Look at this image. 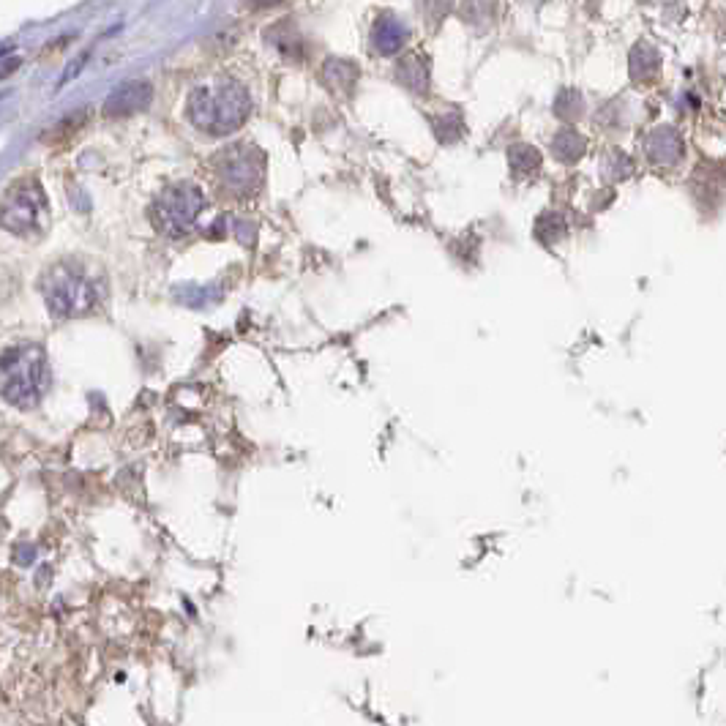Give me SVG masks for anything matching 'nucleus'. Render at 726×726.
<instances>
[{
  "mask_svg": "<svg viewBox=\"0 0 726 726\" xmlns=\"http://www.w3.org/2000/svg\"><path fill=\"white\" fill-rule=\"evenodd\" d=\"M606 172L612 178H626L628 172H631V159H628L626 153H612V164H606Z\"/></svg>",
  "mask_w": 726,
  "mask_h": 726,
  "instance_id": "nucleus-17",
  "label": "nucleus"
},
{
  "mask_svg": "<svg viewBox=\"0 0 726 726\" xmlns=\"http://www.w3.org/2000/svg\"><path fill=\"white\" fill-rule=\"evenodd\" d=\"M407 39H410L407 25H404L402 20H396L394 14L377 17L372 31V41H374V50L380 52V55H396V52L402 50Z\"/></svg>",
  "mask_w": 726,
  "mask_h": 726,
  "instance_id": "nucleus-9",
  "label": "nucleus"
},
{
  "mask_svg": "<svg viewBox=\"0 0 726 726\" xmlns=\"http://www.w3.org/2000/svg\"><path fill=\"white\" fill-rule=\"evenodd\" d=\"M582 107H585L582 93L574 91V88H565V91H560V96L555 101V115L560 121H576L582 115Z\"/></svg>",
  "mask_w": 726,
  "mask_h": 726,
  "instance_id": "nucleus-16",
  "label": "nucleus"
},
{
  "mask_svg": "<svg viewBox=\"0 0 726 726\" xmlns=\"http://www.w3.org/2000/svg\"><path fill=\"white\" fill-rule=\"evenodd\" d=\"M41 295L55 317H82L99 301L91 276L71 263L52 265L41 276Z\"/></svg>",
  "mask_w": 726,
  "mask_h": 726,
  "instance_id": "nucleus-3",
  "label": "nucleus"
},
{
  "mask_svg": "<svg viewBox=\"0 0 726 726\" xmlns=\"http://www.w3.org/2000/svg\"><path fill=\"white\" fill-rule=\"evenodd\" d=\"M508 167L516 178H530L541 170V153L535 151L533 145H514L508 151Z\"/></svg>",
  "mask_w": 726,
  "mask_h": 726,
  "instance_id": "nucleus-13",
  "label": "nucleus"
},
{
  "mask_svg": "<svg viewBox=\"0 0 726 726\" xmlns=\"http://www.w3.org/2000/svg\"><path fill=\"white\" fill-rule=\"evenodd\" d=\"M50 385V366L39 344L9 347L0 355V396L20 410H31L41 402Z\"/></svg>",
  "mask_w": 726,
  "mask_h": 726,
  "instance_id": "nucleus-2",
  "label": "nucleus"
},
{
  "mask_svg": "<svg viewBox=\"0 0 726 726\" xmlns=\"http://www.w3.org/2000/svg\"><path fill=\"white\" fill-rule=\"evenodd\" d=\"M325 82L331 85V88H344V91H350L355 85V80H358V69H355L353 63L350 61H336V58H331V61L325 63Z\"/></svg>",
  "mask_w": 726,
  "mask_h": 726,
  "instance_id": "nucleus-14",
  "label": "nucleus"
},
{
  "mask_svg": "<svg viewBox=\"0 0 726 726\" xmlns=\"http://www.w3.org/2000/svg\"><path fill=\"white\" fill-rule=\"evenodd\" d=\"M202 208H205V194L197 183H172L153 202V222L170 238H183L194 230Z\"/></svg>",
  "mask_w": 726,
  "mask_h": 726,
  "instance_id": "nucleus-4",
  "label": "nucleus"
},
{
  "mask_svg": "<svg viewBox=\"0 0 726 726\" xmlns=\"http://www.w3.org/2000/svg\"><path fill=\"white\" fill-rule=\"evenodd\" d=\"M658 66H661V55H658L653 44L642 41V44H636L634 50H631V77L634 80H650L658 71Z\"/></svg>",
  "mask_w": 726,
  "mask_h": 726,
  "instance_id": "nucleus-12",
  "label": "nucleus"
},
{
  "mask_svg": "<svg viewBox=\"0 0 726 726\" xmlns=\"http://www.w3.org/2000/svg\"><path fill=\"white\" fill-rule=\"evenodd\" d=\"M396 77L402 82L407 91L413 93H426L429 91V69L421 55H407L404 61L396 66Z\"/></svg>",
  "mask_w": 726,
  "mask_h": 726,
  "instance_id": "nucleus-10",
  "label": "nucleus"
},
{
  "mask_svg": "<svg viewBox=\"0 0 726 726\" xmlns=\"http://www.w3.org/2000/svg\"><path fill=\"white\" fill-rule=\"evenodd\" d=\"M189 121L205 134L224 137L241 129L252 112V96L241 82L222 77L216 85H197L189 96Z\"/></svg>",
  "mask_w": 726,
  "mask_h": 726,
  "instance_id": "nucleus-1",
  "label": "nucleus"
},
{
  "mask_svg": "<svg viewBox=\"0 0 726 726\" xmlns=\"http://www.w3.org/2000/svg\"><path fill=\"white\" fill-rule=\"evenodd\" d=\"M645 153L658 167H675L686 153V140L675 126H658L645 137Z\"/></svg>",
  "mask_w": 726,
  "mask_h": 726,
  "instance_id": "nucleus-7",
  "label": "nucleus"
},
{
  "mask_svg": "<svg viewBox=\"0 0 726 726\" xmlns=\"http://www.w3.org/2000/svg\"><path fill=\"white\" fill-rule=\"evenodd\" d=\"M587 151V140L576 129H560V132L552 137V153L563 164H574L579 162Z\"/></svg>",
  "mask_w": 726,
  "mask_h": 726,
  "instance_id": "nucleus-11",
  "label": "nucleus"
},
{
  "mask_svg": "<svg viewBox=\"0 0 726 726\" xmlns=\"http://www.w3.org/2000/svg\"><path fill=\"white\" fill-rule=\"evenodd\" d=\"M535 235L541 243H557L568 235V224L560 213H541L535 222Z\"/></svg>",
  "mask_w": 726,
  "mask_h": 726,
  "instance_id": "nucleus-15",
  "label": "nucleus"
},
{
  "mask_svg": "<svg viewBox=\"0 0 726 726\" xmlns=\"http://www.w3.org/2000/svg\"><path fill=\"white\" fill-rule=\"evenodd\" d=\"M153 99V88L148 82H123L118 91L112 93L110 99L104 101V112L110 118H123V115H132V112L145 110Z\"/></svg>",
  "mask_w": 726,
  "mask_h": 726,
  "instance_id": "nucleus-8",
  "label": "nucleus"
},
{
  "mask_svg": "<svg viewBox=\"0 0 726 726\" xmlns=\"http://www.w3.org/2000/svg\"><path fill=\"white\" fill-rule=\"evenodd\" d=\"M47 197L39 181L25 178L11 186L0 200V227L14 235H36L47 222Z\"/></svg>",
  "mask_w": 726,
  "mask_h": 726,
  "instance_id": "nucleus-5",
  "label": "nucleus"
},
{
  "mask_svg": "<svg viewBox=\"0 0 726 726\" xmlns=\"http://www.w3.org/2000/svg\"><path fill=\"white\" fill-rule=\"evenodd\" d=\"M213 167H216L219 181H222L232 194L249 197V194H254L260 186H263L265 153L260 151L257 145L238 142V145L224 148V151L213 159Z\"/></svg>",
  "mask_w": 726,
  "mask_h": 726,
  "instance_id": "nucleus-6",
  "label": "nucleus"
}]
</instances>
